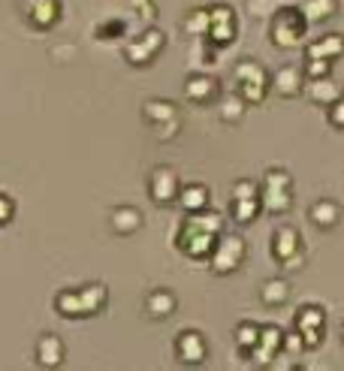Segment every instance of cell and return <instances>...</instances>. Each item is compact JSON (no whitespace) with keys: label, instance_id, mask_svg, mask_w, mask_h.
<instances>
[{"label":"cell","instance_id":"obj_1","mask_svg":"<svg viewBox=\"0 0 344 371\" xmlns=\"http://www.w3.org/2000/svg\"><path fill=\"white\" fill-rule=\"evenodd\" d=\"M217 239H221L217 232L205 230V226H199V223H194L187 217L185 230H181V251H185L187 257H212Z\"/></svg>","mask_w":344,"mask_h":371},{"label":"cell","instance_id":"obj_2","mask_svg":"<svg viewBox=\"0 0 344 371\" xmlns=\"http://www.w3.org/2000/svg\"><path fill=\"white\" fill-rule=\"evenodd\" d=\"M242 257H244V242L239 235H221L212 251V269L217 275H230L233 269H239Z\"/></svg>","mask_w":344,"mask_h":371},{"label":"cell","instance_id":"obj_3","mask_svg":"<svg viewBox=\"0 0 344 371\" xmlns=\"http://www.w3.org/2000/svg\"><path fill=\"white\" fill-rule=\"evenodd\" d=\"M163 33L157 31V27H148L139 40H133L130 45H127V61L130 63H148L154 54H157L160 49H163Z\"/></svg>","mask_w":344,"mask_h":371},{"label":"cell","instance_id":"obj_4","mask_svg":"<svg viewBox=\"0 0 344 371\" xmlns=\"http://www.w3.org/2000/svg\"><path fill=\"white\" fill-rule=\"evenodd\" d=\"M302 31H305V22L293 13V9H287V13H281L275 18V27H272V40H275L278 45H296L299 36H302Z\"/></svg>","mask_w":344,"mask_h":371},{"label":"cell","instance_id":"obj_5","mask_svg":"<svg viewBox=\"0 0 344 371\" xmlns=\"http://www.w3.org/2000/svg\"><path fill=\"white\" fill-rule=\"evenodd\" d=\"M178 194H181V187H178L175 172L166 169V166L154 169V175H151V199L154 203H172Z\"/></svg>","mask_w":344,"mask_h":371},{"label":"cell","instance_id":"obj_6","mask_svg":"<svg viewBox=\"0 0 344 371\" xmlns=\"http://www.w3.org/2000/svg\"><path fill=\"white\" fill-rule=\"evenodd\" d=\"M214 42H230L235 36V18L230 6H212V31H208Z\"/></svg>","mask_w":344,"mask_h":371},{"label":"cell","instance_id":"obj_7","mask_svg":"<svg viewBox=\"0 0 344 371\" xmlns=\"http://www.w3.org/2000/svg\"><path fill=\"white\" fill-rule=\"evenodd\" d=\"M175 350H178L181 359L194 362V365L205 359V341H203V335H199V332H181L178 341H175Z\"/></svg>","mask_w":344,"mask_h":371},{"label":"cell","instance_id":"obj_8","mask_svg":"<svg viewBox=\"0 0 344 371\" xmlns=\"http://www.w3.org/2000/svg\"><path fill=\"white\" fill-rule=\"evenodd\" d=\"M36 356H40V365H61V359H63V344L58 335H42L40 344H36Z\"/></svg>","mask_w":344,"mask_h":371},{"label":"cell","instance_id":"obj_9","mask_svg":"<svg viewBox=\"0 0 344 371\" xmlns=\"http://www.w3.org/2000/svg\"><path fill=\"white\" fill-rule=\"evenodd\" d=\"M106 287L103 284H91L85 290H79V302H81V317L85 314H97L106 305Z\"/></svg>","mask_w":344,"mask_h":371},{"label":"cell","instance_id":"obj_10","mask_svg":"<svg viewBox=\"0 0 344 371\" xmlns=\"http://www.w3.org/2000/svg\"><path fill=\"white\" fill-rule=\"evenodd\" d=\"M178 199H181V205H185V212H203L205 208V203H208V190L203 187V184H187V187H181V194H178Z\"/></svg>","mask_w":344,"mask_h":371},{"label":"cell","instance_id":"obj_11","mask_svg":"<svg viewBox=\"0 0 344 371\" xmlns=\"http://www.w3.org/2000/svg\"><path fill=\"white\" fill-rule=\"evenodd\" d=\"M217 94V81L208 79V76H194L187 79V97L196 100V103H205V100H212Z\"/></svg>","mask_w":344,"mask_h":371},{"label":"cell","instance_id":"obj_12","mask_svg":"<svg viewBox=\"0 0 344 371\" xmlns=\"http://www.w3.org/2000/svg\"><path fill=\"white\" fill-rule=\"evenodd\" d=\"M27 15H31L36 24L49 27L54 18H58V0H31V6H27Z\"/></svg>","mask_w":344,"mask_h":371},{"label":"cell","instance_id":"obj_13","mask_svg":"<svg viewBox=\"0 0 344 371\" xmlns=\"http://www.w3.org/2000/svg\"><path fill=\"white\" fill-rule=\"evenodd\" d=\"M145 118L154 124L175 121V103H169V100H151V103H145Z\"/></svg>","mask_w":344,"mask_h":371},{"label":"cell","instance_id":"obj_14","mask_svg":"<svg viewBox=\"0 0 344 371\" xmlns=\"http://www.w3.org/2000/svg\"><path fill=\"white\" fill-rule=\"evenodd\" d=\"M175 311V296L169 293V290H154L148 296V314L151 317H169Z\"/></svg>","mask_w":344,"mask_h":371},{"label":"cell","instance_id":"obj_15","mask_svg":"<svg viewBox=\"0 0 344 371\" xmlns=\"http://www.w3.org/2000/svg\"><path fill=\"white\" fill-rule=\"evenodd\" d=\"M296 248H299V239L293 230H281L275 235V244H272V251H275L278 260H293L296 257Z\"/></svg>","mask_w":344,"mask_h":371},{"label":"cell","instance_id":"obj_16","mask_svg":"<svg viewBox=\"0 0 344 371\" xmlns=\"http://www.w3.org/2000/svg\"><path fill=\"white\" fill-rule=\"evenodd\" d=\"M344 52V40L341 36H323L320 42H314L308 49V58H335V54Z\"/></svg>","mask_w":344,"mask_h":371},{"label":"cell","instance_id":"obj_17","mask_svg":"<svg viewBox=\"0 0 344 371\" xmlns=\"http://www.w3.org/2000/svg\"><path fill=\"white\" fill-rule=\"evenodd\" d=\"M139 223H142V217H139V212L136 208H118L115 212V217H112V226L118 232H133V230H139Z\"/></svg>","mask_w":344,"mask_h":371},{"label":"cell","instance_id":"obj_18","mask_svg":"<svg viewBox=\"0 0 344 371\" xmlns=\"http://www.w3.org/2000/svg\"><path fill=\"white\" fill-rule=\"evenodd\" d=\"M260 203L266 205L269 212H284V208L290 205V190L287 187H266Z\"/></svg>","mask_w":344,"mask_h":371},{"label":"cell","instance_id":"obj_19","mask_svg":"<svg viewBox=\"0 0 344 371\" xmlns=\"http://www.w3.org/2000/svg\"><path fill=\"white\" fill-rule=\"evenodd\" d=\"M208 31H212V9H194L187 15V33L205 36Z\"/></svg>","mask_w":344,"mask_h":371},{"label":"cell","instance_id":"obj_20","mask_svg":"<svg viewBox=\"0 0 344 371\" xmlns=\"http://www.w3.org/2000/svg\"><path fill=\"white\" fill-rule=\"evenodd\" d=\"M235 79H239L242 85H248V81L266 85V72H263V67H260V63H253V61H242L239 67H235Z\"/></svg>","mask_w":344,"mask_h":371},{"label":"cell","instance_id":"obj_21","mask_svg":"<svg viewBox=\"0 0 344 371\" xmlns=\"http://www.w3.org/2000/svg\"><path fill=\"white\" fill-rule=\"evenodd\" d=\"M332 9H335V0H305L302 15H305V22H320Z\"/></svg>","mask_w":344,"mask_h":371},{"label":"cell","instance_id":"obj_22","mask_svg":"<svg viewBox=\"0 0 344 371\" xmlns=\"http://www.w3.org/2000/svg\"><path fill=\"white\" fill-rule=\"evenodd\" d=\"M299 332H317L323 326V311L320 308H302V314L296 317Z\"/></svg>","mask_w":344,"mask_h":371},{"label":"cell","instance_id":"obj_23","mask_svg":"<svg viewBox=\"0 0 344 371\" xmlns=\"http://www.w3.org/2000/svg\"><path fill=\"white\" fill-rule=\"evenodd\" d=\"M308 94H311L317 103H335V100H338V88H335L329 79H323V81H311Z\"/></svg>","mask_w":344,"mask_h":371},{"label":"cell","instance_id":"obj_24","mask_svg":"<svg viewBox=\"0 0 344 371\" xmlns=\"http://www.w3.org/2000/svg\"><path fill=\"white\" fill-rule=\"evenodd\" d=\"M58 311L63 317H81V302H79V290L72 293V290H63L58 296Z\"/></svg>","mask_w":344,"mask_h":371},{"label":"cell","instance_id":"obj_25","mask_svg":"<svg viewBox=\"0 0 344 371\" xmlns=\"http://www.w3.org/2000/svg\"><path fill=\"white\" fill-rule=\"evenodd\" d=\"M296 88H299V72L293 67H287V70H281L278 76H275V90L278 94H296Z\"/></svg>","mask_w":344,"mask_h":371},{"label":"cell","instance_id":"obj_26","mask_svg":"<svg viewBox=\"0 0 344 371\" xmlns=\"http://www.w3.org/2000/svg\"><path fill=\"white\" fill-rule=\"evenodd\" d=\"M257 208H260V196L257 199H233L235 221H242V223H251L253 214H257Z\"/></svg>","mask_w":344,"mask_h":371},{"label":"cell","instance_id":"obj_27","mask_svg":"<svg viewBox=\"0 0 344 371\" xmlns=\"http://www.w3.org/2000/svg\"><path fill=\"white\" fill-rule=\"evenodd\" d=\"M235 341H239L244 350L257 347V344H260V326H253V323H242L239 329H235Z\"/></svg>","mask_w":344,"mask_h":371},{"label":"cell","instance_id":"obj_28","mask_svg":"<svg viewBox=\"0 0 344 371\" xmlns=\"http://www.w3.org/2000/svg\"><path fill=\"white\" fill-rule=\"evenodd\" d=\"M284 299H287V284H284V281H269V284L263 287V302L281 305Z\"/></svg>","mask_w":344,"mask_h":371},{"label":"cell","instance_id":"obj_29","mask_svg":"<svg viewBox=\"0 0 344 371\" xmlns=\"http://www.w3.org/2000/svg\"><path fill=\"white\" fill-rule=\"evenodd\" d=\"M281 344H284V335H281V329H275V326H266V329H260V347L275 353Z\"/></svg>","mask_w":344,"mask_h":371},{"label":"cell","instance_id":"obj_30","mask_svg":"<svg viewBox=\"0 0 344 371\" xmlns=\"http://www.w3.org/2000/svg\"><path fill=\"white\" fill-rule=\"evenodd\" d=\"M311 217L320 226H329V223H335V217H338V208H335L332 203H317L314 208H311Z\"/></svg>","mask_w":344,"mask_h":371},{"label":"cell","instance_id":"obj_31","mask_svg":"<svg viewBox=\"0 0 344 371\" xmlns=\"http://www.w3.org/2000/svg\"><path fill=\"white\" fill-rule=\"evenodd\" d=\"M242 100L239 97H226L224 106H221V118H226V121H235V118H242Z\"/></svg>","mask_w":344,"mask_h":371},{"label":"cell","instance_id":"obj_32","mask_svg":"<svg viewBox=\"0 0 344 371\" xmlns=\"http://www.w3.org/2000/svg\"><path fill=\"white\" fill-rule=\"evenodd\" d=\"M260 194H257V184L253 181H239L235 184V194H233V199H257Z\"/></svg>","mask_w":344,"mask_h":371},{"label":"cell","instance_id":"obj_33","mask_svg":"<svg viewBox=\"0 0 344 371\" xmlns=\"http://www.w3.org/2000/svg\"><path fill=\"white\" fill-rule=\"evenodd\" d=\"M326 70H329V58H311V63H308V76L314 79H323Z\"/></svg>","mask_w":344,"mask_h":371},{"label":"cell","instance_id":"obj_34","mask_svg":"<svg viewBox=\"0 0 344 371\" xmlns=\"http://www.w3.org/2000/svg\"><path fill=\"white\" fill-rule=\"evenodd\" d=\"M266 187H290V175L281 169H272L266 175Z\"/></svg>","mask_w":344,"mask_h":371},{"label":"cell","instance_id":"obj_35","mask_svg":"<svg viewBox=\"0 0 344 371\" xmlns=\"http://www.w3.org/2000/svg\"><path fill=\"white\" fill-rule=\"evenodd\" d=\"M263 88H266V85H257V81H248V85H242V94H244V100H251V103H257V100H263Z\"/></svg>","mask_w":344,"mask_h":371},{"label":"cell","instance_id":"obj_36","mask_svg":"<svg viewBox=\"0 0 344 371\" xmlns=\"http://www.w3.org/2000/svg\"><path fill=\"white\" fill-rule=\"evenodd\" d=\"M9 217H13V203H9V199H6L3 194H0V226H3V223L9 221Z\"/></svg>","mask_w":344,"mask_h":371},{"label":"cell","instance_id":"obj_37","mask_svg":"<svg viewBox=\"0 0 344 371\" xmlns=\"http://www.w3.org/2000/svg\"><path fill=\"white\" fill-rule=\"evenodd\" d=\"M133 6L139 9V13H142L145 18H154V6H151V0H133Z\"/></svg>","mask_w":344,"mask_h":371},{"label":"cell","instance_id":"obj_38","mask_svg":"<svg viewBox=\"0 0 344 371\" xmlns=\"http://www.w3.org/2000/svg\"><path fill=\"white\" fill-rule=\"evenodd\" d=\"M332 121L338 124V127H344V100H338V103H335V109H332Z\"/></svg>","mask_w":344,"mask_h":371},{"label":"cell","instance_id":"obj_39","mask_svg":"<svg viewBox=\"0 0 344 371\" xmlns=\"http://www.w3.org/2000/svg\"><path fill=\"white\" fill-rule=\"evenodd\" d=\"M284 344H287L290 350H299V347H302V344H305V338H287Z\"/></svg>","mask_w":344,"mask_h":371}]
</instances>
